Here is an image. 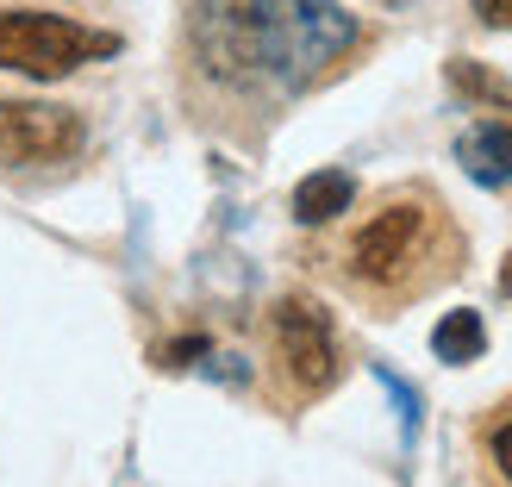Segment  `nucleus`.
Instances as JSON below:
<instances>
[{"label":"nucleus","instance_id":"9","mask_svg":"<svg viewBox=\"0 0 512 487\" xmlns=\"http://www.w3.org/2000/svg\"><path fill=\"white\" fill-rule=\"evenodd\" d=\"M481 25H494V32H512V0H469Z\"/></svg>","mask_w":512,"mask_h":487},{"label":"nucleus","instance_id":"10","mask_svg":"<svg viewBox=\"0 0 512 487\" xmlns=\"http://www.w3.org/2000/svg\"><path fill=\"white\" fill-rule=\"evenodd\" d=\"M494 463H500V475L512 481V425H500V431H494Z\"/></svg>","mask_w":512,"mask_h":487},{"label":"nucleus","instance_id":"5","mask_svg":"<svg viewBox=\"0 0 512 487\" xmlns=\"http://www.w3.org/2000/svg\"><path fill=\"white\" fill-rule=\"evenodd\" d=\"M82 119L50 100H0V169L69 163L82 150Z\"/></svg>","mask_w":512,"mask_h":487},{"label":"nucleus","instance_id":"13","mask_svg":"<svg viewBox=\"0 0 512 487\" xmlns=\"http://www.w3.org/2000/svg\"><path fill=\"white\" fill-rule=\"evenodd\" d=\"M506 125H512V119H506Z\"/></svg>","mask_w":512,"mask_h":487},{"label":"nucleus","instance_id":"8","mask_svg":"<svg viewBox=\"0 0 512 487\" xmlns=\"http://www.w3.org/2000/svg\"><path fill=\"white\" fill-rule=\"evenodd\" d=\"M431 350H438V363H475V356L488 350V325H481L475 306H456V313H444L438 331H431Z\"/></svg>","mask_w":512,"mask_h":487},{"label":"nucleus","instance_id":"6","mask_svg":"<svg viewBox=\"0 0 512 487\" xmlns=\"http://www.w3.org/2000/svg\"><path fill=\"white\" fill-rule=\"evenodd\" d=\"M456 163H463L481 188H506L512 182V125L500 119H481L456 138Z\"/></svg>","mask_w":512,"mask_h":487},{"label":"nucleus","instance_id":"11","mask_svg":"<svg viewBox=\"0 0 512 487\" xmlns=\"http://www.w3.org/2000/svg\"><path fill=\"white\" fill-rule=\"evenodd\" d=\"M200 350H207L200 338H182V344H169V350H163V369H182V356H200Z\"/></svg>","mask_w":512,"mask_h":487},{"label":"nucleus","instance_id":"1","mask_svg":"<svg viewBox=\"0 0 512 487\" xmlns=\"http://www.w3.org/2000/svg\"><path fill=\"white\" fill-rule=\"evenodd\" d=\"M344 281L356 294H369L381 306H400L425 294L431 281L456 275V232L438 200H419V194H400V200H381V207L344 238Z\"/></svg>","mask_w":512,"mask_h":487},{"label":"nucleus","instance_id":"2","mask_svg":"<svg viewBox=\"0 0 512 487\" xmlns=\"http://www.w3.org/2000/svg\"><path fill=\"white\" fill-rule=\"evenodd\" d=\"M256 50H263V75L281 88H306L356 44V25L338 0H250Z\"/></svg>","mask_w":512,"mask_h":487},{"label":"nucleus","instance_id":"12","mask_svg":"<svg viewBox=\"0 0 512 487\" xmlns=\"http://www.w3.org/2000/svg\"><path fill=\"white\" fill-rule=\"evenodd\" d=\"M500 294L512 300V256H506V269H500Z\"/></svg>","mask_w":512,"mask_h":487},{"label":"nucleus","instance_id":"7","mask_svg":"<svg viewBox=\"0 0 512 487\" xmlns=\"http://www.w3.org/2000/svg\"><path fill=\"white\" fill-rule=\"evenodd\" d=\"M350 200H356L350 175L344 169H319V175H306V182L294 188V219L300 225H331V219L350 213Z\"/></svg>","mask_w":512,"mask_h":487},{"label":"nucleus","instance_id":"3","mask_svg":"<svg viewBox=\"0 0 512 487\" xmlns=\"http://www.w3.org/2000/svg\"><path fill=\"white\" fill-rule=\"evenodd\" d=\"M119 38L94 32V25H75L63 13H38V7H0V69L32 75V82H57L75 75L94 57H113Z\"/></svg>","mask_w":512,"mask_h":487},{"label":"nucleus","instance_id":"4","mask_svg":"<svg viewBox=\"0 0 512 487\" xmlns=\"http://www.w3.org/2000/svg\"><path fill=\"white\" fill-rule=\"evenodd\" d=\"M269 338H275V363L294 381V394H325L338 381V338H331V313L319 300H306V294L275 300Z\"/></svg>","mask_w":512,"mask_h":487}]
</instances>
